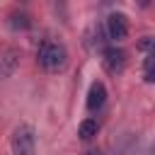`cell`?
Instances as JSON below:
<instances>
[{"mask_svg": "<svg viewBox=\"0 0 155 155\" xmlns=\"http://www.w3.org/2000/svg\"><path fill=\"white\" fill-rule=\"evenodd\" d=\"M36 61L44 70L48 73H61L65 65H68V51L63 44H56V41H44L36 51Z\"/></svg>", "mask_w": 155, "mask_h": 155, "instance_id": "cell-1", "label": "cell"}, {"mask_svg": "<svg viewBox=\"0 0 155 155\" xmlns=\"http://www.w3.org/2000/svg\"><path fill=\"white\" fill-rule=\"evenodd\" d=\"M102 65H104V70L109 75H119L124 70V65H126V53L121 48H116V46H109L102 53Z\"/></svg>", "mask_w": 155, "mask_h": 155, "instance_id": "cell-3", "label": "cell"}, {"mask_svg": "<svg viewBox=\"0 0 155 155\" xmlns=\"http://www.w3.org/2000/svg\"><path fill=\"white\" fill-rule=\"evenodd\" d=\"M107 102V87L102 82H92L90 92H87V109L90 111H99Z\"/></svg>", "mask_w": 155, "mask_h": 155, "instance_id": "cell-6", "label": "cell"}, {"mask_svg": "<svg viewBox=\"0 0 155 155\" xmlns=\"http://www.w3.org/2000/svg\"><path fill=\"white\" fill-rule=\"evenodd\" d=\"M145 80L153 82V53L145 56Z\"/></svg>", "mask_w": 155, "mask_h": 155, "instance_id": "cell-9", "label": "cell"}, {"mask_svg": "<svg viewBox=\"0 0 155 155\" xmlns=\"http://www.w3.org/2000/svg\"><path fill=\"white\" fill-rule=\"evenodd\" d=\"M97 128H99V126H97V121H94V119H85V121L78 126V136H80L82 140H90V138H94V136H97Z\"/></svg>", "mask_w": 155, "mask_h": 155, "instance_id": "cell-7", "label": "cell"}, {"mask_svg": "<svg viewBox=\"0 0 155 155\" xmlns=\"http://www.w3.org/2000/svg\"><path fill=\"white\" fill-rule=\"evenodd\" d=\"M107 34H109V39H114V41L126 39V34H128V22H126V15H121V12L109 15V17H107Z\"/></svg>", "mask_w": 155, "mask_h": 155, "instance_id": "cell-4", "label": "cell"}, {"mask_svg": "<svg viewBox=\"0 0 155 155\" xmlns=\"http://www.w3.org/2000/svg\"><path fill=\"white\" fill-rule=\"evenodd\" d=\"M36 136L29 124H19L12 131V155H34Z\"/></svg>", "mask_w": 155, "mask_h": 155, "instance_id": "cell-2", "label": "cell"}, {"mask_svg": "<svg viewBox=\"0 0 155 155\" xmlns=\"http://www.w3.org/2000/svg\"><path fill=\"white\" fill-rule=\"evenodd\" d=\"M17 65H19V51L12 46H0V80L12 75Z\"/></svg>", "mask_w": 155, "mask_h": 155, "instance_id": "cell-5", "label": "cell"}, {"mask_svg": "<svg viewBox=\"0 0 155 155\" xmlns=\"http://www.w3.org/2000/svg\"><path fill=\"white\" fill-rule=\"evenodd\" d=\"M29 24H31V19H29L27 12H12L10 15V27L12 29H29Z\"/></svg>", "mask_w": 155, "mask_h": 155, "instance_id": "cell-8", "label": "cell"}]
</instances>
